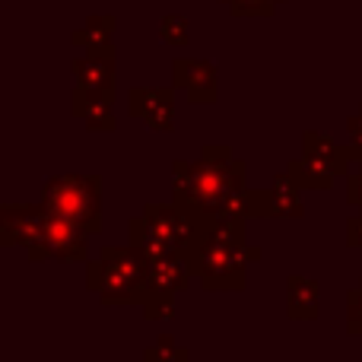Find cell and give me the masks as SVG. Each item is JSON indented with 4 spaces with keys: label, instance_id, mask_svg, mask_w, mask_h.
<instances>
[{
    "label": "cell",
    "instance_id": "2e32d148",
    "mask_svg": "<svg viewBox=\"0 0 362 362\" xmlns=\"http://www.w3.org/2000/svg\"><path fill=\"white\" fill-rule=\"evenodd\" d=\"M127 242L137 245L140 251H144L150 261H156V257H169V255H178L175 245L169 242V238H163L159 232L150 229V223L144 219V213L140 216H134L131 223H127Z\"/></svg>",
    "mask_w": 362,
    "mask_h": 362
},
{
    "label": "cell",
    "instance_id": "44dd1931",
    "mask_svg": "<svg viewBox=\"0 0 362 362\" xmlns=\"http://www.w3.org/2000/svg\"><path fill=\"white\" fill-rule=\"evenodd\" d=\"M153 346H156V350L163 353L165 359H172V362H191V350H187V346H181L172 334H159Z\"/></svg>",
    "mask_w": 362,
    "mask_h": 362
},
{
    "label": "cell",
    "instance_id": "8fae6325",
    "mask_svg": "<svg viewBox=\"0 0 362 362\" xmlns=\"http://www.w3.org/2000/svg\"><path fill=\"white\" fill-rule=\"evenodd\" d=\"M70 112L93 134H115V127H118V121H115V93H93V89L74 86Z\"/></svg>",
    "mask_w": 362,
    "mask_h": 362
},
{
    "label": "cell",
    "instance_id": "9a60e30c",
    "mask_svg": "<svg viewBox=\"0 0 362 362\" xmlns=\"http://www.w3.org/2000/svg\"><path fill=\"white\" fill-rule=\"evenodd\" d=\"M286 169L293 172V178L299 181L305 191H327V187H334V181L340 178V172L334 169V165L321 163V159H315V156L293 159V163H286Z\"/></svg>",
    "mask_w": 362,
    "mask_h": 362
},
{
    "label": "cell",
    "instance_id": "5bb4252c",
    "mask_svg": "<svg viewBox=\"0 0 362 362\" xmlns=\"http://www.w3.org/2000/svg\"><path fill=\"white\" fill-rule=\"evenodd\" d=\"M115 29H118V19L112 13H95V16H86V23L80 29L70 32V42L74 48H83V51H99V48H108L115 45Z\"/></svg>",
    "mask_w": 362,
    "mask_h": 362
},
{
    "label": "cell",
    "instance_id": "d6986e66",
    "mask_svg": "<svg viewBox=\"0 0 362 362\" xmlns=\"http://www.w3.org/2000/svg\"><path fill=\"white\" fill-rule=\"evenodd\" d=\"M346 334L362 337V280L346 293Z\"/></svg>",
    "mask_w": 362,
    "mask_h": 362
},
{
    "label": "cell",
    "instance_id": "5b68a950",
    "mask_svg": "<svg viewBox=\"0 0 362 362\" xmlns=\"http://www.w3.org/2000/svg\"><path fill=\"white\" fill-rule=\"evenodd\" d=\"M191 280L194 274L181 255L150 261V274H146V283H144V302H140L144 321H169L175 315L178 293H187Z\"/></svg>",
    "mask_w": 362,
    "mask_h": 362
},
{
    "label": "cell",
    "instance_id": "603a6c76",
    "mask_svg": "<svg viewBox=\"0 0 362 362\" xmlns=\"http://www.w3.org/2000/svg\"><path fill=\"white\" fill-rule=\"evenodd\" d=\"M346 245L362 248V206H356V213L346 219Z\"/></svg>",
    "mask_w": 362,
    "mask_h": 362
},
{
    "label": "cell",
    "instance_id": "e0dca14e",
    "mask_svg": "<svg viewBox=\"0 0 362 362\" xmlns=\"http://www.w3.org/2000/svg\"><path fill=\"white\" fill-rule=\"evenodd\" d=\"M159 38H163L169 48H187L191 42V29H187V19L181 13H169V16L159 19Z\"/></svg>",
    "mask_w": 362,
    "mask_h": 362
},
{
    "label": "cell",
    "instance_id": "cb8c5ba5",
    "mask_svg": "<svg viewBox=\"0 0 362 362\" xmlns=\"http://www.w3.org/2000/svg\"><path fill=\"white\" fill-rule=\"evenodd\" d=\"M144 362H172V359H165L156 346H146V350H144Z\"/></svg>",
    "mask_w": 362,
    "mask_h": 362
},
{
    "label": "cell",
    "instance_id": "52a82bcc",
    "mask_svg": "<svg viewBox=\"0 0 362 362\" xmlns=\"http://www.w3.org/2000/svg\"><path fill=\"white\" fill-rule=\"evenodd\" d=\"M48 206L38 204H4L0 206V245L4 248H32L45 235Z\"/></svg>",
    "mask_w": 362,
    "mask_h": 362
},
{
    "label": "cell",
    "instance_id": "ffe728a7",
    "mask_svg": "<svg viewBox=\"0 0 362 362\" xmlns=\"http://www.w3.org/2000/svg\"><path fill=\"white\" fill-rule=\"evenodd\" d=\"M346 144H350V153H353V165H362V105L356 115L346 118Z\"/></svg>",
    "mask_w": 362,
    "mask_h": 362
},
{
    "label": "cell",
    "instance_id": "ba28073f",
    "mask_svg": "<svg viewBox=\"0 0 362 362\" xmlns=\"http://www.w3.org/2000/svg\"><path fill=\"white\" fill-rule=\"evenodd\" d=\"M175 86H134L127 93V108L150 131L172 134L175 127Z\"/></svg>",
    "mask_w": 362,
    "mask_h": 362
},
{
    "label": "cell",
    "instance_id": "30bf717a",
    "mask_svg": "<svg viewBox=\"0 0 362 362\" xmlns=\"http://www.w3.org/2000/svg\"><path fill=\"white\" fill-rule=\"evenodd\" d=\"M305 187L293 178V172H280L270 187H261V219H302L305 204H302Z\"/></svg>",
    "mask_w": 362,
    "mask_h": 362
},
{
    "label": "cell",
    "instance_id": "4fadbf2b",
    "mask_svg": "<svg viewBox=\"0 0 362 362\" xmlns=\"http://www.w3.org/2000/svg\"><path fill=\"white\" fill-rule=\"evenodd\" d=\"M76 86L93 89V93H115V57L108 54H83L70 64Z\"/></svg>",
    "mask_w": 362,
    "mask_h": 362
},
{
    "label": "cell",
    "instance_id": "ac0fdd59",
    "mask_svg": "<svg viewBox=\"0 0 362 362\" xmlns=\"http://www.w3.org/2000/svg\"><path fill=\"white\" fill-rule=\"evenodd\" d=\"M229 6L232 16H274L276 6L286 0H219Z\"/></svg>",
    "mask_w": 362,
    "mask_h": 362
},
{
    "label": "cell",
    "instance_id": "3957f363",
    "mask_svg": "<svg viewBox=\"0 0 362 362\" xmlns=\"http://www.w3.org/2000/svg\"><path fill=\"white\" fill-rule=\"evenodd\" d=\"M150 257L137 245H102L99 257L86 261V286L108 308H131L144 302Z\"/></svg>",
    "mask_w": 362,
    "mask_h": 362
},
{
    "label": "cell",
    "instance_id": "8992f818",
    "mask_svg": "<svg viewBox=\"0 0 362 362\" xmlns=\"http://www.w3.org/2000/svg\"><path fill=\"white\" fill-rule=\"evenodd\" d=\"M25 257L32 264L42 261H61V264H86L89 261V232L70 219L57 216L48 210L45 235L32 248H25Z\"/></svg>",
    "mask_w": 362,
    "mask_h": 362
},
{
    "label": "cell",
    "instance_id": "9c48e42d",
    "mask_svg": "<svg viewBox=\"0 0 362 362\" xmlns=\"http://www.w3.org/2000/svg\"><path fill=\"white\" fill-rule=\"evenodd\" d=\"M172 86L185 89L191 105H213L219 99L216 67L197 57H175L172 61Z\"/></svg>",
    "mask_w": 362,
    "mask_h": 362
},
{
    "label": "cell",
    "instance_id": "277c9868",
    "mask_svg": "<svg viewBox=\"0 0 362 362\" xmlns=\"http://www.w3.org/2000/svg\"><path fill=\"white\" fill-rule=\"evenodd\" d=\"M38 200L51 213L83 226L89 235L102 232V178L99 175H51L38 187Z\"/></svg>",
    "mask_w": 362,
    "mask_h": 362
},
{
    "label": "cell",
    "instance_id": "7a4b0ae2",
    "mask_svg": "<svg viewBox=\"0 0 362 362\" xmlns=\"http://www.w3.org/2000/svg\"><path fill=\"white\" fill-rule=\"evenodd\" d=\"M248 165L229 144H206L194 163H172V200L197 216H219L232 194L248 187Z\"/></svg>",
    "mask_w": 362,
    "mask_h": 362
},
{
    "label": "cell",
    "instance_id": "7c38bea8",
    "mask_svg": "<svg viewBox=\"0 0 362 362\" xmlns=\"http://www.w3.org/2000/svg\"><path fill=\"white\" fill-rule=\"evenodd\" d=\"M321 315V283L312 276H286V318L289 321H318Z\"/></svg>",
    "mask_w": 362,
    "mask_h": 362
},
{
    "label": "cell",
    "instance_id": "6da1fadb",
    "mask_svg": "<svg viewBox=\"0 0 362 362\" xmlns=\"http://www.w3.org/2000/svg\"><path fill=\"white\" fill-rule=\"evenodd\" d=\"M248 219L210 216L197 242L185 251L194 280L210 293H242L248 286V267L261 261V248L248 242Z\"/></svg>",
    "mask_w": 362,
    "mask_h": 362
},
{
    "label": "cell",
    "instance_id": "7402d4cb",
    "mask_svg": "<svg viewBox=\"0 0 362 362\" xmlns=\"http://www.w3.org/2000/svg\"><path fill=\"white\" fill-rule=\"evenodd\" d=\"M344 185H346V204H350L353 210L362 206V165H353V169L346 172Z\"/></svg>",
    "mask_w": 362,
    "mask_h": 362
}]
</instances>
